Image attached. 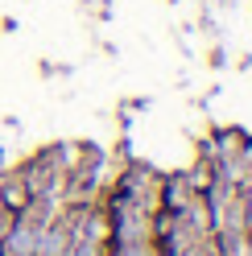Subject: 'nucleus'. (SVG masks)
<instances>
[{"mask_svg":"<svg viewBox=\"0 0 252 256\" xmlns=\"http://www.w3.org/2000/svg\"><path fill=\"white\" fill-rule=\"evenodd\" d=\"M4 256H38V228H29L25 219H12V228L0 240Z\"/></svg>","mask_w":252,"mask_h":256,"instance_id":"nucleus-2","label":"nucleus"},{"mask_svg":"<svg viewBox=\"0 0 252 256\" xmlns=\"http://www.w3.org/2000/svg\"><path fill=\"white\" fill-rule=\"evenodd\" d=\"M62 174H66V157H62L58 149H46V153H38L34 162L21 170V182H25L29 194H54V190L62 186Z\"/></svg>","mask_w":252,"mask_h":256,"instance_id":"nucleus-1","label":"nucleus"}]
</instances>
